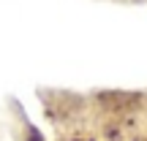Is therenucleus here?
<instances>
[{"label": "nucleus", "instance_id": "1", "mask_svg": "<svg viewBox=\"0 0 147 141\" xmlns=\"http://www.w3.org/2000/svg\"><path fill=\"white\" fill-rule=\"evenodd\" d=\"M25 141H44V138H41V133H38V130L27 128V133H25Z\"/></svg>", "mask_w": 147, "mask_h": 141}, {"label": "nucleus", "instance_id": "2", "mask_svg": "<svg viewBox=\"0 0 147 141\" xmlns=\"http://www.w3.org/2000/svg\"><path fill=\"white\" fill-rule=\"evenodd\" d=\"M71 141H95V138H93V136H74Z\"/></svg>", "mask_w": 147, "mask_h": 141}]
</instances>
